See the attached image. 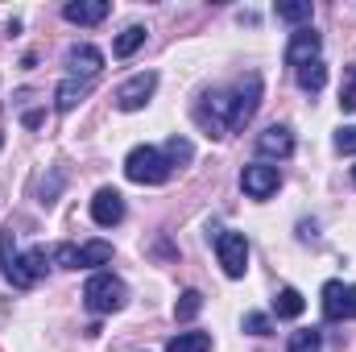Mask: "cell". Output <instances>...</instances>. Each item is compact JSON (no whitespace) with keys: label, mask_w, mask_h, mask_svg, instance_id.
I'll use <instances>...</instances> for the list:
<instances>
[{"label":"cell","mask_w":356,"mask_h":352,"mask_svg":"<svg viewBox=\"0 0 356 352\" xmlns=\"http://www.w3.org/2000/svg\"><path fill=\"white\" fill-rule=\"evenodd\" d=\"M170 162H166V154L158 150V145H137V150H129V158H124V178L129 182H137V186H162L166 178H170Z\"/></svg>","instance_id":"1"},{"label":"cell","mask_w":356,"mask_h":352,"mask_svg":"<svg viewBox=\"0 0 356 352\" xmlns=\"http://www.w3.org/2000/svg\"><path fill=\"white\" fill-rule=\"evenodd\" d=\"M83 303H88L91 315H116L129 303V286L116 273H91L88 286H83Z\"/></svg>","instance_id":"2"},{"label":"cell","mask_w":356,"mask_h":352,"mask_svg":"<svg viewBox=\"0 0 356 352\" xmlns=\"http://www.w3.org/2000/svg\"><path fill=\"white\" fill-rule=\"evenodd\" d=\"M257 104H261V75H245L228 88V133H241L253 116H257Z\"/></svg>","instance_id":"3"},{"label":"cell","mask_w":356,"mask_h":352,"mask_svg":"<svg viewBox=\"0 0 356 352\" xmlns=\"http://www.w3.org/2000/svg\"><path fill=\"white\" fill-rule=\"evenodd\" d=\"M216 257L228 278H245L249 269V241L245 232H216Z\"/></svg>","instance_id":"4"},{"label":"cell","mask_w":356,"mask_h":352,"mask_svg":"<svg viewBox=\"0 0 356 352\" xmlns=\"http://www.w3.org/2000/svg\"><path fill=\"white\" fill-rule=\"evenodd\" d=\"M154 91H158V75L154 71H141V75H133V79H124L116 88V108L120 112H141Z\"/></svg>","instance_id":"5"},{"label":"cell","mask_w":356,"mask_h":352,"mask_svg":"<svg viewBox=\"0 0 356 352\" xmlns=\"http://www.w3.org/2000/svg\"><path fill=\"white\" fill-rule=\"evenodd\" d=\"M319 50H323V38L307 25V29H294L290 42H286V67H307V63H319Z\"/></svg>","instance_id":"6"},{"label":"cell","mask_w":356,"mask_h":352,"mask_svg":"<svg viewBox=\"0 0 356 352\" xmlns=\"http://www.w3.org/2000/svg\"><path fill=\"white\" fill-rule=\"evenodd\" d=\"M241 186H245L249 199H269L282 186V170L277 166H266V162H253V166L241 170Z\"/></svg>","instance_id":"7"},{"label":"cell","mask_w":356,"mask_h":352,"mask_svg":"<svg viewBox=\"0 0 356 352\" xmlns=\"http://www.w3.org/2000/svg\"><path fill=\"white\" fill-rule=\"evenodd\" d=\"M91 220H95L99 228L120 224V220H124V195H120V191H112V186H99V191H95V199H91Z\"/></svg>","instance_id":"8"},{"label":"cell","mask_w":356,"mask_h":352,"mask_svg":"<svg viewBox=\"0 0 356 352\" xmlns=\"http://www.w3.org/2000/svg\"><path fill=\"white\" fill-rule=\"evenodd\" d=\"M0 273L13 282V286H33L29 282V273H25V262H21V253H17V241H13V228H4L0 232Z\"/></svg>","instance_id":"9"},{"label":"cell","mask_w":356,"mask_h":352,"mask_svg":"<svg viewBox=\"0 0 356 352\" xmlns=\"http://www.w3.org/2000/svg\"><path fill=\"white\" fill-rule=\"evenodd\" d=\"M67 67H71V79H88L91 83V79L104 71V54H99L95 46H88V42H83V46H71V50H67Z\"/></svg>","instance_id":"10"},{"label":"cell","mask_w":356,"mask_h":352,"mask_svg":"<svg viewBox=\"0 0 356 352\" xmlns=\"http://www.w3.org/2000/svg\"><path fill=\"white\" fill-rule=\"evenodd\" d=\"M294 154V133L286 125H269L266 133L257 137V158H290Z\"/></svg>","instance_id":"11"},{"label":"cell","mask_w":356,"mask_h":352,"mask_svg":"<svg viewBox=\"0 0 356 352\" xmlns=\"http://www.w3.org/2000/svg\"><path fill=\"white\" fill-rule=\"evenodd\" d=\"M108 13H112L108 0H71V4L63 8V17H67L71 25H99Z\"/></svg>","instance_id":"12"},{"label":"cell","mask_w":356,"mask_h":352,"mask_svg":"<svg viewBox=\"0 0 356 352\" xmlns=\"http://www.w3.org/2000/svg\"><path fill=\"white\" fill-rule=\"evenodd\" d=\"M323 319H327V323L348 319V286H344V282H327V286H323Z\"/></svg>","instance_id":"13"},{"label":"cell","mask_w":356,"mask_h":352,"mask_svg":"<svg viewBox=\"0 0 356 352\" xmlns=\"http://www.w3.org/2000/svg\"><path fill=\"white\" fill-rule=\"evenodd\" d=\"M88 91H91L88 79H71V75H67V79L58 83V91H54V108H58V112H71V108H75Z\"/></svg>","instance_id":"14"},{"label":"cell","mask_w":356,"mask_h":352,"mask_svg":"<svg viewBox=\"0 0 356 352\" xmlns=\"http://www.w3.org/2000/svg\"><path fill=\"white\" fill-rule=\"evenodd\" d=\"M145 33H149L145 25H124V29L116 33V46H112V54H116V58H129V54H137V50L145 46Z\"/></svg>","instance_id":"15"},{"label":"cell","mask_w":356,"mask_h":352,"mask_svg":"<svg viewBox=\"0 0 356 352\" xmlns=\"http://www.w3.org/2000/svg\"><path fill=\"white\" fill-rule=\"evenodd\" d=\"M302 307H307V303H302V294H298L294 286H282V290L273 294V315H277V319H298Z\"/></svg>","instance_id":"16"},{"label":"cell","mask_w":356,"mask_h":352,"mask_svg":"<svg viewBox=\"0 0 356 352\" xmlns=\"http://www.w3.org/2000/svg\"><path fill=\"white\" fill-rule=\"evenodd\" d=\"M277 13V21H286V25H311V17H315V8H311V0H286V4H277L273 8Z\"/></svg>","instance_id":"17"},{"label":"cell","mask_w":356,"mask_h":352,"mask_svg":"<svg viewBox=\"0 0 356 352\" xmlns=\"http://www.w3.org/2000/svg\"><path fill=\"white\" fill-rule=\"evenodd\" d=\"M166 352H211V332H178Z\"/></svg>","instance_id":"18"},{"label":"cell","mask_w":356,"mask_h":352,"mask_svg":"<svg viewBox=\"0 0 356 352\" xmlns=\"http://www.w3.org/2000/svg\"><path fill=\"white\" fill-rule=\"evenodd\" d=\"M294 75H298V88L311 91V95H315V91H323V83H327V67H323V58H319V63H307V67H298Z\"/></svg>","instance_id":"19"},{"label":"cell","mask_w":356,"mask_h":352,"mask_svg":"<svg viewBox=\"0 0 356 352\" xmlns=\"http://www.w3.org/2000/svg\"><path fill=\"white\" fill-rule=\"evenodd\" d=\"M108 262H112V245H108V241H88V245H79V269L108 265Z\"/></svg>","instance_id":"20"},{"label":"cell","mask_w":356,"mask_h":352,"mask_svg":"<svg viewBox=\"0 0 356 352\" xmlns=\"http://www.w3.org/2000/svg\"><path fill=\"white\" fill-rule=\"evenodd\" d=\"M286 352H323V332H319V328H298V332L290 336Z\"/></svg>","instance_id":"21"},{"label":"cell","mask_w":356,"mask_h":352,"mask_svg":"<svg viewBox=\"0 0 356 352\" xmlns=\"http://www.w3.org/2000/svg\"><path fill=\"white\" fill-rule=\"evenodd\" d=\"M162 154H166V162H170V166H182V162H191V158H195V145H191L186 137H170V141L162 145Z\"/></svg>","instance_id":"22"},{"label":"cell","mask_w":356,"mask_h":352,"mask_svg":"<svg viewBox=\"0 0 356 352\" xmlns=\"http://www.w3.org/2000/svg\"><path fill=\"white\" fill-rule=\"evenodd\" d=\"M199 311H203V294H199V290H182L178 303H175V315L186 323V319H195Z\"/></svg>","instance_id":"23"},{"label":"cell","mask_w":356,"mask_h":352,"mask_svg":"<svg viewBox=\"0 0 356 352\" xmlns=\"http://www.w3.org/2000/svg\"><path fill=\"white\" fill-rule=\"evenodd\" d=\"M340 108L344 112H356V63L344 71V88H340Z\"/></svg>","instance_id":"24"},{"label":"cell","mask_w":356,"mask_h":352,"mask_svg":"<svg viewBox=\"0 0 356 352\" xmlns=\"http://www.w3.org/2000/svg\"><path fill=\"white\" fill-rule=\"evenodd\" d=\"M245 332H249V336H269L273 323H269V315H261V311H249V315H245Z\"/></svg>","instance_id":"25"},{"label":"cell","mask_w":356,"mask_h":352,"mask_svg":"<svg viewBox=\"0 0 356 352\" xmlns=\"http://www.w3.org/2000/svg\"><path fill=\"white\" fill-rule=\"evenodd\" d=\"M336 150H340V154H356V125H344V129L336 133Z\"/></svg>","instance_id":"26"},{"label":"cell","mask_w":356,"mask_h":352,"mask_svg":"<svg viewBox=\"0 0 356 352\" xmlns=\"http://www.w3.org/2000/svg\"><path fill=\"white\" fill-rule=\"evenodd\" d=\"M348 319H356V286H348Z\"/></svg>","instance_id":"27"},{"label":"cell","mask_w":356,"mask_h":352,"mask_svg":"<svg viewBox=\"0 0 356 352\" xmlns=\"http://www.w3.org/2000/svg\"><path fill=\"white\" fill-rule=\"evenodd\" d=\"M353 182H356V166H353Z\"/></svg>","instance_id":"28"},{"label":"cell","mask_w":356,"mask_h":352,"mask_svg":"<svg viewBox=\"0 0 356 352\" xmlns=\"http://www.w3.org/2000/svg\"><path fill=\"white\" fill-rule=\"evenodd\" d=\"M0 145H4V133H0Z\"/></svg>","instance_id":"29"}]
</instances>
